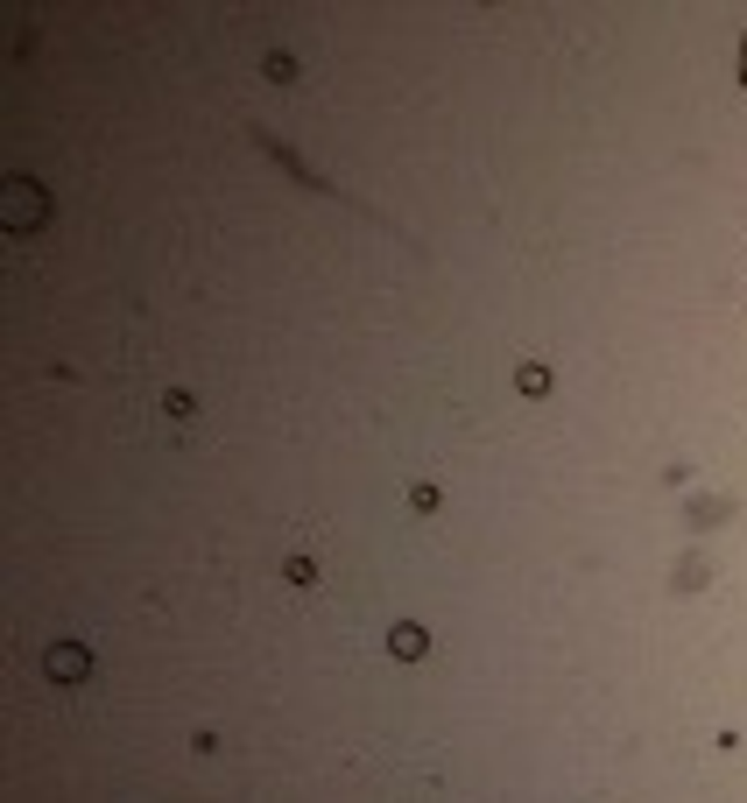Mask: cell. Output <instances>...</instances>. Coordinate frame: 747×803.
<instances>
[{"label":"cell","mask_w":747,"mask_h":803,"mask_svg":"<svg viewBox=\"0 0 747 803\" xmlns=\"http://www.w3.org/2000/svg\"><path fill=\"white\" fill-rule=\"evenodd\" d=\"M50 676H56V684L85 676V648H50Z\"/></svg>","instance_id":"1"},{"label":"cell","mask_w":747,"mask_h":803,"mask_svg":"<svg viewBox=\"0 0 747 803\" xmlns=\"http://www.w3.org/2000/svg\"><path fill=\"white\" fill-rule=\"evenodd\" d=\"M7 219L22 226V219H43V198L36 190H7Z\"/></svg>","instance_id":"2"},{"label":"cell","mask_w":747,"mask_h":803,"mask_svg":"<svg viewBox=\"0 0 747 803\" xmlns=\"http://www.w3.org/2000/svg\"><path fill=\"white\" fill-rule=\"evenodd\" d=\"M395 656H424V627H395Z\"/></svg>","instance_id":"3"}]
</instances>
